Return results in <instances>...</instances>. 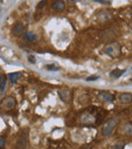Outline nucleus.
Listing matches in <instances>:
<instances>
[{"label":"nucleus","instance_id":"obj_14","mask_svg":"<svg viewBox=\"0 0 132 149\" xmlns=\"http://www.w3.org/2000/svg\"><path fill=\"white\" fill-rule=\"evenodd\" d=\"M9 80L12 84H16V82L19 81V79L21 78V72H11L9 74Z\"/></svg>","mask_w":132,"mask_h":149},{"label":"nucleus","instance_id":"obj_1","mask_svg":"<svg viewBox=\"0 0 132 149\" xmlns=\"http://www.w3.org/2000/svg\"><path fill=\"white\" fill-rule=\"evenodd\" d=\"M118 125V118H110L105 122V124L102 127V134L104 137H110L113 135L116 127Z\"/></svg>","mask_w":132,"mask_h":149},{"label":"nucleus","instance_id":"obj_20","mask_svg":"<svg viewBox=\"0 0 132 149\" xmlns=\"http://www.w3.org/2000/svg\"><path fill=\"white\" fill-rule=\"evenodd\" d=\"M5 145V138L4 137H0V149H2Z\"/></svg>","mask_w":132,"mask_h":149},{"label":"nucleus","instance_id":"obj_24","mask_svg":"<svg viewBox=\"0 0 132 149\" xmlns=\"http://www.w3.org/2000/svg\"><path fill=\"white\" fill-rule=\"evenodd\" d=\"M98 79V77H89V78H87V81H95V80H97Z\"/></svg>","mask_w":132,"mask_h":149},{"label":"nucleus","instance_id":"obj_18","mask_svg":"<svg viewBox=\"0 0 132 149\" xmlns=\"http://www.w3.org/2000/svg\"><path fill=\"white\" fill-rule=\"evenodd\" d=\"M124 147H125L124 143H116V144L113 145L112 149H124Z\"/></svg>","mask_w":132,"mask_h":149},{"label":"nucleus","instance_id":"obj_13","mask_svg":"<svg viewBox=\"0 0 132 149\" xmlns=\"http://www.w3.org/2000/svg\"><path fill=\"white\" fill-rule=\"evenodd\" d=\"M122 133H123L124 135H127V136L132 135V124L127 123V124L124 125L123 129H122Z\"/></svg>","mask_w":132,"mask_h":149},{"label":"nucleus","instance_id":"obj_4","mask_svg":"<svg viewBox=\"0 0 132 149\" xmlns=\"http://www.w3.org/2000/svg\"><path fill=\"white\" fill-rule=\"evenodd\" d=\"M79 120H80L81 124H85V125H91V124H95V123L97 122L96 116L91 111H89V110L83 111L82 113L80 114Z\"/></svg>","mask_w":132,"mask_h":149},{"label":"nucleus","instance_id":"obj_2","mask_svg":"<svg viewBox=\"0 0 132 149\" xmlns=\"http://www.w3.org/2000/svg\"><path fill=\"white\" fill-rule=\"evenodd\" d=\"M104 53H106L107 55H109L112 58H116L121 54V46L118 42L113 41L111 43L107 44L103 49Z\"/></svg>","mask_w":132,"mask_h":149},{"label":"nucleus","instance_id":"obj_17","mask_svg":"<svg viewBox=\"0 0 132 149\" xmlns=\"http://www.w3.org/2000/svg\"><path fill=\"white\" fill-rule=\"evenodd\" d=\"M46 4H47V0H42V1H40V2L38 3L37 9L38 10H41V9H43L44 7L46 6Z\"/></svg>","mask_w":132,"mask_h":149},{"label":"nucleus","instance_id":"obj_19","mask_svg":"<svg viewBox=\"0 0 132 149\" xmlns=\"http://www.w3.org/2000/svg\"><path fill=\"white\" fill-rule=\"evenodd\" d=\"M46 66H47V68H48V70H60L59 66H56V65H54V64H48V65H46Z\"/></svg>","mask_w":132,"mask_h":149},{"label":"nucleus","instance_id":"obj_5","mask_svg":"<svg viewBox=\"0 0 132 149\" xmlns=\"http://www.w3.org/2000/svg\"><path fill=\"white\" fill-rule=\"evenodd\" d=\"M29 144V129H25L19 135L17 140V147L19 149H25Z\"/></svg>","mask_w":132,"mask_h":149},{"label":"nucleus","instance_id":"obj_10","mask_svg":"<svg viewBox=\"0 0 132 149\" xmlns=\"http://www.w3.org/2000/svg\"><path fill=\"white\" fill-rule=\"evenodd\" d=\"M53 8L57 11H61L65 8V3H64L63 0H56L53 3Z\"/></svg>","mask_w":132,"mask_h":149},{"label":"nucleus","instance_id":"obj_6","mask_svg":"<svg viewBox=\"0 0 132 149\" xmlns=\"http://www.w3.org/2000/svg\"><path fill=\"white\" fill-rule=\"evenodd\" d=\"M98 98H99L100 101L104 102V103H110L115 99L114 95L109 91H101L98 95Z\"/></svg>","mask_w":132,"mask_h":149},{"label":"nucleus","instance_id":"obj_7","mask_svg":"<svg viewBox=\"0 0 132 149\" xmlns=\"http://www.w3.org/2000/svg\"><path fill=\"white\" fill-rule=\"evenodd\" d=\"M117 101L120 104H130L132 102V94L131 93H119L117 95Z\"/></svg>","mask_w":132,"mask_h":149},{"label":"nucleus","instance_id":"obj_26","mask_svg":"<svg viewBox=\"0 0 132 149\" xmlns=\"http://www.w3.org/2000/svg\"><path fill=\"white\" fill-rule=\"evenodd\" d=\"M58 149H63V148H58Z\"/></svg>","mask_w":132,"mask_h":149},{"label":"nucleus","instance_id":"obj_3","mask_svg":"<svg viewBox=\"0 0 132 149\" xmlns=\"http://www.w3.org/2000/svg\"><path fill=\"white\" fill-rule=\"evenodd\" d=\"M15 104H16V101H15L14 98L7 96L0 102V109L4 110V111H8V110H11L12 108H14Z\"/></svg>","mask_w":132,"mask_h":149},{"label":"nucleus","instance_id":"obj_15","mask_svg":"<svg viewBox=\"0 0 132 149\" xmlns=\"http://www.w3.org/2000/svg\"><path fill=\"white\" fill-rule=\"evenodd\" d=\"M25 40L28 42H33L37 40V36L32 32H25Z\"/></svg>","mask_w":132,"mask_h":149},{"label":"nucleus","instance_id":"obj_16","mask_svg":"<svg viewBox=\"0 0 132 149\" xmlns=\"http://www.w3.org/2000/svg\"><path fill=\"white\" fill-rule=\"evenodd\" d=\"M111 17V13H108V11H101L100 13V17H99V19L101 22H105L107 19H109Z\"/></svg>","mask_w":132,"mask_h":149},{"label":"nucleus","instance_id":"obj_23","mask_svg":"<svg viewBox=\"0 0 132 149\" xmlns=\"http://www.w3.org/2000/svg\"><path fill=\"white\" fill-rule=\"evenodd\" d=\"M96 1L99 3H103V4H111L110 1H106V0H96Z\"/></svg>","mask_w":132,"mask_h":149},{"label":"nucleus","instance_id":"obj_11","mask_svg":"<svg viewBox=\"0 0 132 149\" xmlns=\"http://www.w3.org/2000/svg\"><path fill=\"white\" fill-rule=\"evenodd\" d=\"M125 72V70H120V68H116V70H113L111 72H110V76L114 79H119L122 74Z\"/></svg>","mask_w":132,"mask_h":149},{"label":"nucleus","instance_id":"obj_22","mask_svg":"<svg viewBox=\"0 0 132 149\" xmlns=\"http://www.w3.org/2000/svg\"><path fill=\"white\" fill-rule=\"evenodd\" d=\"M29 61L31 62V63L35 64L36 63V58H35V56H33V55L29 56Z\"/></svg>","mask_w":132,"mask_h":149},{"label":"nucleus","instance_id":"obj_21","mask_svg":"<svg viewBox=\"0 0 132 149\" xmlns=\"http://www.w3.org/2000/svg\"><path fill=\"white\" fill-rule=\"evenodd\" d=\"M5 82V76L2 74V72H0V86H2V84Z\"/></svg>","mask_w":132,"mask_h":149},{"label":"nucleus","instance_id":"obj_9","mask_svg":"<svg viewBox=\"0 0 132 149\" xmlns=\"http://www.w3.org/2000/svg\"><path fill=\"white\" fill-rule=\"evenodd\" d=\"M12 33L14 34L15 36H21V35H25V27L23 24L21 23H17L13 26V29H12Z\"/></svg>","mask_w":132,"mask_h":149},{"label":"nucleus","instance_id":"obj_25","mask_svg":"<svg viewBox=\"0 0 132 149\" xmlns=\"http://www.w3.org/2000/svg\"><path fill=\"white\" fill-rule=\"evenodd\" d=\"M85 149H91V148H85Z\"/></svg>","mask_w":132,"mask_h":149},{"label":"nucleus","instance_id":"obj_12","mask_svg":"<svg viewBox=\"0 0 132 149\" xmlns=\"http://www.w3.org/2000/svg\"><path fill=\"white\" fill-rule=\"evenodd\" d=\"M112 33H113V31H111V30L105 31L104 33H102V39L105 40V41H110V40L114 39V38H115V34L110 35V34H112Z\"/></svg>","mask_w":132,"mask_h":149},{"label":"nucleus","instance_id":"obj_8","mask_svg":"<svg viewBox=\"0 0 132 149\" xmlns=\"http://www.w3.org/2000/svg\"><path fill=\"white\" fill-rule=\"evenodd\" d=\"M58 95H59L60 99L65 103H69L71 101V91L67 88H64L58 91Z\"/></svg>","mask_w":132,"mask_h":149}]
</instances>
